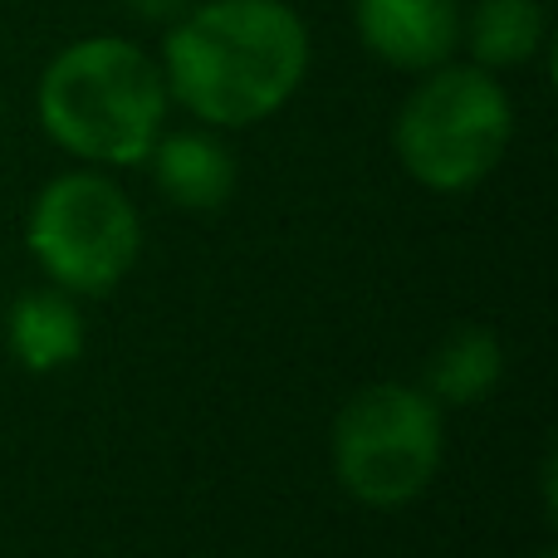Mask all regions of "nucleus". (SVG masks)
Instances as JSON below:
<instances>
[{
	"mask_svg": "<svg viewBox=\"0 0 558 558\" xmlns=\"http://www.w3.org/2000/svg\"><path fill=\"white\" fill-rule=\"evenodd\" d=\"M514 137V104L481 64H436L407 94L392 123V147L407 177L426 192H471L500 167Z\"/></svg>",
	"mask_w": 558,
	"mask_h": 558,
	"instance_id": "nucleus-3",
	"label": "nucleus"
},
{
	"mask_svg": "<svg viewBox=\"0 0 558 558\" xmlns=\"http://www.w3.org/2000/svg\"><path fill=\"white\" fill-rule=\"evenodd\" d=\"M505 377V348L490 328L461 324L451 328V338H441V348L426 363V397L446 407H471L481 397H490Z\"/></svg>",
	"mask_w": 558,
	"mask_h": 558,
	"instance_id": "nucleus-10",
	"label": "nucleus"
},
{
	"mask_svg": "<svg viewBox=\"0 0 558 558\" xmlns=\"http://www.w3.org/2000/svg\"><path fill=\"white\" fill-rule=\"evenodd\" d=\"M308 74V29L284 0H202L167 25V98L206 128L275 118Z\"/></svg>",
	"mask_w": 558,
	"mask_h": 558,
	"instance_id": "nucleus-1",
	"label": "nucleus"
},
{
	"mask_svg": "<svg viewBox=\"0 0 558 558\" xmlns=\"http://www.w3.org/2000/svg\"><path fill=\"white\" fill-rule=\"evenodd\" d=\"M539 558H558V554H539Z\"/></svg>",
	"mask_w": 558,
	"mask_h": 558,
	"instance_id": "nucleus-12",
	"label": "nucleus"
},
{
	"mask_svg": "<svg viewBox=\"0 0 558 558\" xmlns=\"http://www.w3.org/2000/svg\"><path fill=\"white\" fill-rule=\"evenodd\" d=\"M549 15L544 0H475L471 15H461V45L471 49V64L490 69H524L544 49Z\"/></svg>",
	"mask_w": 558,
	"mask_h": 558,
	"instance_id": "nucleus-9",
	"label": "nucleus"
},
{
	"mask_svg": "<svg viewBox=\"0 0 558 558\" xmlns=\"http://www.w3.org/2000/svg\"><path fill=\"white\" fill-rule=\"evenodd\" d=\"M147 162H153V182L167 202L202 216L221 211L235 196V182H241V167H235L231 147L216 133H196V128H186V133H167L162 128Z\"/></svg>",
	"mask_w": 558,
	"mask_h": 558,
	"instance_id": "nucleus-7",
	"label": "nucleus"
},
{
	"mask_svg": "<svg viewBox=\"0 0 558 558\" xmlns=\"http://www.w3.org/2000/svg\"><path fill=\"white\" fill-rule=\"evenodd\" d=\"M25 241L49 284L94 299L123 284L137 265L143 221H137L133 196L113 177L84 167V172H64L39 186Z\"/></svg>",
	"mask_w": 558,
	"mask_h": 558,
	"instance_id": "nucleus-5",
	"label": "nucleus"
},
{
	"mask_svg": "<svg viewBox=\"0 0 558 558\" xmlns=\"http://www.w3.org/2000/svg\"><path fill=\"white\" fill-rule=\"evenodd\" d=\"M167 78L123 35H88L45 64L35 88L39 128L88 167L147 162L167 128Z\"/></svg>",
	"mask_w": 558,
	"mask_h": 558,
	"instance_id": "nucleus-2",
	"label": "nucleus"
},
{
	"mask_svg": "<svg viewBox=\"0 0 558 558\" xmlns=\"http://www.w3.org/2000/svg\"><path fill=\"white\" fill-rule=\"evenodd\" d=\"M128 10H133L137 20H147V25H172L177 15H186V10L196 5V0H123Z\"/></svg>",
	"mask_w": 558,
	"mask_h": 558,
	"instance_id": "nucleus-11",
	"label": "nucleus"
},
{
	"mask_svg": "<svg viewBox=\"0 0 558 558\" xmlns=\"http://www.w3.org/2000/svg\"><path fill=\"white\" fill-rule=\"evenodd\" d=\"M446 456L441 402L426 387L373 383L348 397L333 422V471L357 505L402 510L432 490Z\"/></svg>",
	"mask_w": 558,
	"mask_h": 558,
	"instance_id": "nucleus-4",
	"label": "nucleus"
},
{
	"mask_svg": "<svg viewBox=\"0 0 558 558\" xmlns=\"http://www.w3.org/2000/svg\"><path fill=\"white\" fill-rule=\"evenodd\" d=\"M461 0H353L363 49L402 74L446 64L461 49Z\"/></svg>",
	"mask_w": 558,
	"mask_h": 558,
	"instance_id": "nucleus-6",
	"label": "nucleus"
},
{
	"mask_svg": "<svg viewBox=\"0 0 558 558\" xmlns=\"http://www.w3.org/2000/svg\"><path fill=\"white\" fill-rule=\"evenodd\" d=\"M5 343L25 373H59L84 353V314L59 284L25 289L5 314Z\"/></svg>",
	"mask_w": 558,
	"mask_h": 558,
	"instance_id": "nucleus-8",
	"label": "nucleus"
}]
</instances>
